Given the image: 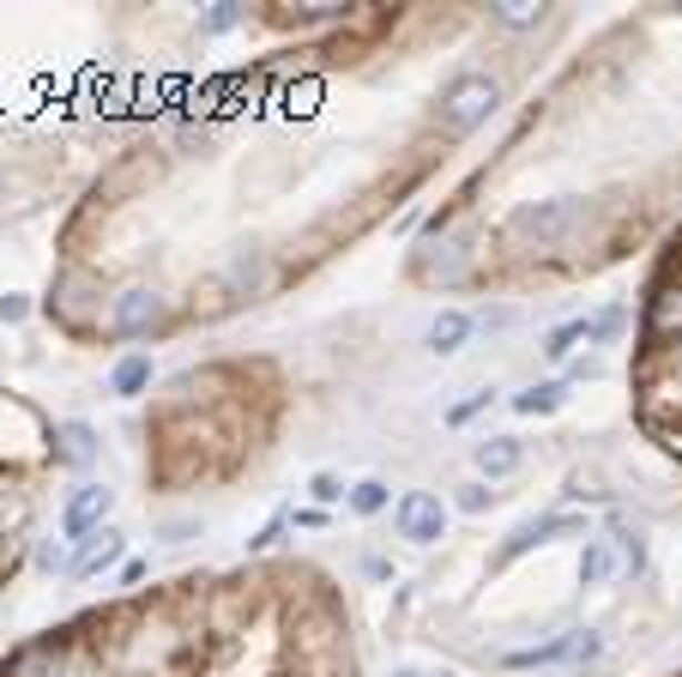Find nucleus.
<instances>
[{"label": "nucleus", "instance_id": "f257e3e1", "mask_svg": "<svg viewBox=\"0 0 682 677\" xmlns=\"http://www.w3.org/2000/svg\"><path fill=\"white\" fill-rule=\"evenodd\" d=\"M634 387H640V418L652 430H682V345H659V351L640 357Z\"/></svg>", "mask_w": 682, "mask_h": 677}, {"label": "nucleus", "instance_id": "f03ea898", "mask_svg": "<svg viewBox=\"0 0 682 677\" xmlns=\"http://www.w3.org/2000/svg\"><path fill=\"white\" fill-rule=\"evenodd\" d=\"M495 103H501V79L495 73H459L448 91H441V103H435V128L441 133H471V128H483V121L495 116Z\"/></svg>", "mask_w": 682, "mask_h": 677}, {"label": "nucleus", "instance_id": "7ed1b4c3", "mask_svg": "<svg viewBox=\"0 0 682 677\" xmlns=\"http://www.w3.org/2000/svg\"><path fill=\"white\" fill-rule=\"evenodd\" d=\"M586 218V200H574V193H562V200H538V206H520L508 225V237H525L538 248H555L574 237V225Z\"/></svg>", "mask_w": 682, "mask_h": 677}, {"label": "nucleus", "instance_id": "20e7f679", "mask_svg": "<svg viewBox=\"0 0 682 677\" xmlns=\"http://www.w3.org/2000/svg\"><path fill=\"white\" fill-rule=\"evenodd\" d=\"M640 327H646L652 351H659V345H682V272H676V267H664L659 279H652Z\"/></svg>", "mask_w": 682, "mask_h": 677}, {"label": "nucleus", "instance_id": "39448f33", "mask_svg": "<svg viewBox=\"0 0 682 677\" xmlns=\"http://www.w3.org/2000/svg\"><path fill=\"white\" fill-rule=\"evenodd\" d=\"M0 677H86V671H79L67 635H37V641H24L19 654L0 666Z\"/></svg>", "mask_w": 682, "mask_h": 677}, {"label": "nucleus", "instance_id": "423d86ee", "mask_svg": "<svg viewBox=\"0 0 682 677\" xmlns=\"http://www.w3.org/2000/svg\"><path fill=\"white\" fill-rule=\"evenodd\" d=\"M163 315H170V302L158 297V290H121L116 302H109V333L116 339H146L163 327Z\"/></svg>", "mask_w": 682, "mask_h": 677}, {"label": "nucleus", "instance_id": "0eeeda50", "mask_svg": "<svg viewBox=\"0 0 682 677\" xmlns=\"http://www.w3.org/2000/svg\"><path fill=\"white\" fill-rule=\"evenodd\" d=\"M49 315L67 327V333H91V315H97V285H91L79 267H67L61 279H54Z\"/></svg>", "mask_w": 682, "mask_h": 677}, {"label": "nucleus", "instance_id": "6e6552de", "mask_svg": "<svg viewBox=\"0 0 682 677\" xmlns=\"http://www.w3.org/2000/svg\"><path fill=\"white\" fill-rule=\"evenodd\" d=\"M393 527H399V538H411V545H435L441 527H448V508H441V496L411 490V496H399Z\"/></svg>", "mask_w": 682, "mask_h": 677}, {"label": "nucleus", "instance_id": "1a4fd4ad", "mask_svg": "<svg viewBox=\"0 0 682 677\" xmlns=\"http://www.w3.org/2000/svg\"><path fill=\"white\" fill-rule=\"evenodd\" d=\"M109 508H116V490H109V484H86V490H79L73 502H67L61 532H67V538H91V527L109 515Z\"/></svg>", "mask_w": 682, "mask_h": 677}, {"label": "nucleus", "instance_id": "9d476101", "mask_svg": "<svg viewBox=\"0 0 682 677\" xmlns=\"http://www.w3.org/2000/svg\"><path fill=\"white\" fill-rule=\"evenodd\" d=\"M568 654H574V629L555 635V641H538V647H513V654H501V666H508V671H532V666H562Z\"/></svg>", "mask_w": 682, "mask_h": 677}, {"label": "nucleus", "instance_id": "9b49d317", "mask_svg": "<svg viewBox=\"0 0 682 677\" xmlns=\"http://www.w3.org/2000/svg\"><path fill=\"white\" fill-rule=\"evenodd\" d=\"M555 532H580V520H574V515H544V520H525V527L508 538V550H501V562H513V557H520V550L544 545V538H555Z\"/></svg>", "mask_w": 682, "mask_h": 677}, {"label": "nucleus", "instance_id": "f8f14e48", "mask_svg": "<svg viewBox=\"0 0 682 677\" xmlns=\"http://www.w3.org/2000/svg\"><path fill=\"white\" fill-rule=\"evenodd\" d=\"M121 550H128V545H121V532H116V527L91 532V538H86V550L73 557V575H103L109 562H121Z\"/></svg>", "mask_w": 682, "mask_h": 677}, {"label": "nucleus", "instance_id": "ddd939ff", "mask_svg": "<svg viewBox=\"0 0 682 677\" xmlns=\"http://www.w3.org/2000/svg\"><path fill=\"white\" fill-rule=\"evenodd\" d=\"M520 460H525V454H520V441H513V436H490V441H478V472H483V478H508Z\"/></svg>", "mask_w": 682, "mask_h": 677}, {"label": "nucleus", "instance_id": "4468645a", "mask_svg": "<svg viewBox=\"0 0 682 677\" xmlns=\"http://www.w3.org/2000/svg\"><path fill=\"white\" fill-rule=\"evenodd\" d=\"M465 339H471V315H459V309H441L435 321H429V351L453 357Z\"/></svg>", "mask_w": 682, "mask_h": 677}, {"label": "nucleus", "instance_id": "2eb2a0df", "mask_svg": "<svg viewBox=\"0 0 682 677\" xmlns=\"http://www.w3.org/2000/svg\"><path fill=\"white\" fill-rule=\"evenodd\" d=\"M562 394L568 387L562 381H544V387H525L520 399H513V411H520V418H544V411H555L562 406Z\"/></svg>", "mask_w": 682, "mask_h": 677}, {"label": "nucleus", "instance_id": "dca6fc26", "mask_svg": "<svg viewBox=\"0 0 682 677\" xmlns=\"http://www.w3.org/2000/svg\"><path fill=\"white\" fill-rule=\"evenodd\" d=\"M54 441H61V460L67 466H86L97 454V436L86 430V424H61V436H54Z\"/></svg>", "mask_w": 682, "mask_h": 677}, {"label": "nucleus", "instance_id": "f3484780", "mask_svg": "<svg viewBox=\"0 0 682 677\" xmlns=\"http://www.w3.org/2000/svg\"><path fill=\"white\" fill-rule=\"evenodd\" d=\"M230 285H235V290H248V297H254V290L267 285V260H260V255H248V248H242V255L230 260Z\"/></svg>", "mask_w": 682, "mask_h": 677}, {"label": "nucleus", "instance_id": "a211bd4d", "mask_svg": "<svg viewBox=\"0 0 682 677\" xmlns=\"http://www.w3.org/2000/svg\"><path fill=\"white\" fill-rule=\"evenodd\" d=\"M616 550H622V569L629 575L646 569V538H640V527H629V520H616Z\"/></svg>", "mask_w": 682, "mask_h": 677}, {"label": "nucleus", "instance_id": "6ab92c4d", "mask_svg": "<svg viewBox=\"0 0 682 677\" xmlns=\"http://www.w3.org/2000/svg\"><path fill=\"white\" fill-rule=\"evenodd\" d=\"M610 569H616L610 545H604V538H592V545H586V557H580V580H586V587H598V580H610Z\"/></svg>", "mask_w": 682, "mask_h": 677}, {"label": "nucleus", "instance_id": "aec40b11", "mask_svg": "<svg viewBox=\"0 0 682 677\" xmlns=\"http://www.w3.org/2000/svg\"><path fill=\"white\" fill-rule=\"evenodd\" d=\"M151 387V357H121L116 364V394H139Z\"/></svg>", "mask_w": 682, "mask_h": 677}, {"label": "nucleus", "instance_id": "412c9836", "mask_svg": "<svg viewBox=\"0 0 682 677\" xmlns=\"http://www.w3.org/2000/svg\"><path fill=\"white\" fill-rule=\"evenodd\" d=\"M465 267H471V248H448L441 260H429V279H441V285H453V279H465Z\"/></svg>", "mask_w": 682, "mask_h": 677}, {"label": "nucleus", "instance_id": "4be33fe9", "mask_svg": "<svg viewBox=\"0 0 682 677\" xmlns=\"http://www.w3.org/2000/svg\"><path fill=\"white\" fill-rule=\"evenodd\" d=\"M580 345H586V321H568V327H555V333L544 339V351L550 357H574Z\"/></svg>", "mask_w": 682, "mask_h": 677}, {"label": "nucleus", "instance_id": "5701e85b", "mask_svg": "<svg viewBox=\"0 0 682 677\" xmlns=\"http://www.w3.org/2000/svg\"><path fill=\"white\" fill-rule=\"evenodd\" d=\"M544 19V7H532V0H508V7H495V24H508V31H525V24Z\"/></svg>", "mask_w": 682, "mask_h": 677}, {"label": "nucleus", "instance_id": "b1692460", "mask_svg": "<svg viewBox=\"0 0 682 677\" xmlns=\"http://www.w3.org/2000/svg\"><path fill=\"white\" fill-rule=\"evenodd\" d=\"M248 19V12L242 7H230V0H224V7H212V12H205V19H200V31L205 37H224V31H235V24H242Z\"/></svg>", "mask_w": 682, "mask_h": 677}, {"label": "nucleus", "instance_id": "393cba45", "mask_svg": "<svg viewBox=\"0 0 682 677\" xmlns=\"http://www.w3.org/2000/svg\"><path fill=\"white\" fill-rule=\"evenodd\" d=\"M351 508H357V515H381V508H387V484L363 478V484L351 490Z\"/></svg>", "mask_w": 682, "mask_h": 677}, {"label": "nucleus", "instance_id": "a878e982", "mask_svg": "<svg viewBox=\"0 0 682 677\" xmlns=\"http://www.w3.org/2000/svg\"><path fill=\"white\" fill-rule=\"evenodd\" d=\"M598 654H604L598 629H574V654H568V666H598Z\"/></svg>", "mask_w": 682, "mask_h": 677}, {"label": "nucleus", "instance_id": "bb28decb", "mask_svg": "<svg viewBox=\"0 0 682 677\" xmlns=\"http://www.w3.org/2000/svg\"><path fill=\"white\" fill-rule=\"evenodd\" d=\"M309 490H314V502H339V496H344V484L332 478V472H314V484H309Z\"/></svg>", "mask_w": 682, "mask_h": 677}, {"label": "nucleus", "instance_id": "cd10ccee", "mask_svg": "<svg viewBox=\"0 0 682 677\" xmlns=\"http://www.w3.org/2000/svg\"><path fill=\"white\" fill-rule=\"evenodd\" d=\"M459 508H465V515H483V508H490V490H483V484H465V490H459Z\"/></svg>", "mask_w": 682, "mask_h": 677}, {"label": "nucleus", "instance_id": "c85d7f7f", "mask_svg": "<svg viewBox=\"0 0 682 677\" xmlns=\"http://www.w3.org/2000/svg\"><path fill=\"white\" fill-rule=\"evenodd\" d=\"M37 569H73V557L61 545H37Z\"/></svg>", "mask_w": 682, "mask_h": 677}, {"label": "nucleus", "instance_id": "c756f323", "mask_svg": "<svg viewBox=\"0 0 682 677\" xmlns=\"http://www.w3.org/2000/svg\"><path fill=\"white\" fill-rule=\"evenodd\" d=\"M483 406H490V394H471L465 406H453V411H448V418H453V424H465V418H478Z\"/></svg>", "mask_w": 682, "mask_h": 677}, {"label": "nucleus", "instance_id": "7c9ffc66", "mask_svg": "<svg viewBox=\"0 0 682 677\" xmlns=\"http://www.w3.org/2000/svg\"><path fill=\"white\" fill-rule=\"evenodd\" d=\"M24 315H31V302H24V297H0V321H24Z\"/></svg>", "mask_w": 682, "mask_h": 677}, {"label": "nucleus", "instance_id": "2f4dec72", "mask_svg": "<svg viewBox=\"0 0 682 677\" xmlns=\"http://www.w3.org/2000/svg\"><path fill=\"white\" fill-rule=\"evenodd\" d=\"M188 532H200V520H170V527H163V538H170V545H182Z\"/></svg>", "mask_w": 682, "mask_h": 677}, {"label": "nucleus", "instance_id": "473e14b6", "mask_svg": "<svg viewBox=\"0 0 682 677\" xmlns=\"http://www.w3.org/2000/svg\"><path fill=\"white\" fill-rule=\"evenodd\" d=\"M278 532H284V520H272V527H260V538H254V550H272V545H278Z\"/></svg>", "mask_w": 682, "mask_h": 677}, {"label": "nucleus", "instance_id": "72a5a7b5", "mask_svg": "<svg viewBox=\"0 0 682 677\" xmlns=\"http://www.w3.org/2000/svg\"><path fill=\"white\" fill-rule=\"evenodd\" d=\"M393 677H448V671H423V666H399Z\"/></svg>", "mask_w": 682, "mask_h": 677}]
</instances>
